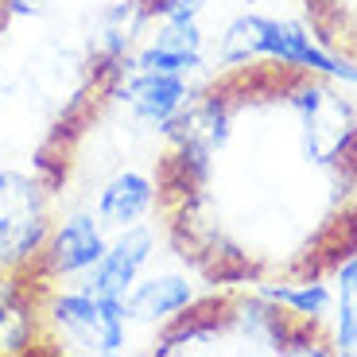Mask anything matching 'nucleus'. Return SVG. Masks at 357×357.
Returning <instances> with one entry per match:
<instances>
[{
  "label": "nucleus",
  "instance_id": "f257e3e1",
  "mask_svg": "<svg viewBox=\"0 0 357 357\" xmlns=\"http://www.w3.org/2000/svg\"><path fill=\"white\" fill-rule=\"evenodd\" d=\"M39 319H43V346L59 354L82 357H116L128 349V314L121 299L78 287H43L39 299Z\"/></svg>",
  "mask_w": 357,
  "mask_h": 357
},
{
  "label": "nucleus",
  "instance_id": "f03ea898",
  "mask_svg": "<svg viewBox=\"0 0 357 357\" xmlns=\"http://www.w3.org/2000/svg\"><path fill=\"white\" fill-rule=\"evenodd\" d=\"M51 187L39 175L0 171V272L27 276L51 233Z\"/></svg>",
  "mask_w": 357,
  "mask_h": 357
},
{
  "label": "nucleus",
  "instance_id": "7ed1b4c3",
  "mask_svg": "<svg viewBox=\"0 0 357 357\" xmlns=\"http://www.w3.org/2000/svg\"><path fill=\"white\" fill-rule=\"evenodd\" d=\"M109 245V229L93 210H70L66 218L51 222V233L43 241L36 268L27 276L36 284H74L86 280V272L101 260Z\"/></svg>",
  "mask_w": 357,
  "mask_h": 357
},
{
  "label": "nucleus",
  "instance_id": "20e7f679",
  "mask_svg": "<svg viewBox=\"0 0 357 357\" xmlns=\"http://www.w3.org/2000/svg\"><path fill=\"white\" fill-rule=\"evenodd\" d=\"M113 98L140 121V125L167 132L183 109L195 101V89L187 86L183 74H163V70H136L128 66L113 86Z\"/></svg>",
  "mask_w": 357,
  "mask_h": 357
},
{
  "label": "nucleus",
  "instance_id": "39448f33",
  "mask_svg": "<svg viewBox=\"0 0 357 357\" xmlns=\"http://www.w3.org/2000/svg\"><path fill=\"white\" fill-rule=\"evenodd\" d=\"M257 59L291 66V70H307V74H326V78H338L346 86H357V63H346V59L331 54L326 47H319L311 31L303 24H295V20L264 16Z\"/></svg>",
  "mask_w": 357,
  "mask_h": 357
},
{
  "label": "nucleus",
  "instance_id": "423d86ee",
  "mask_svg": "<svg viewBox=\"0 0 357 357\" xmlns=\"http://www.w3.org/2000/svg\"><path fill=\"white\" fill-rule=\"evenodd\" d=\"M155 257V233L148 225H128V229L109 233V245L101 252V260L86 272L82 284L89 291L105 295V299H125L128 287L148 272Z\"/></svg>",
  "mask_w": 357,
  "mask_h": 357
},
{
  "label": "nucleus",
  "instance_id": "0eeeda50",
  "mask_svg": "<svg viewBox=\"0 0 357 357\" xmlns=\"http://www.w3.org/2000/svg\"><path fill=\"white\" fill-rule=\"evenodd\" d=\"M43 284L16 272H0V357L31 354L43 346V319H39V299Z\"/></svg>",
  "mask_w": 357,
  "mask_h": 357
},
{
  "label": "nucleus",
  "instance_id": "6e6552de",
  "mask_svg": "<svg viewBox=\"0 0 357 357\" xmlns=\"http://www.w3.org/2000/svg\"><path fill=\"white\" fill-rule=\"evenodd\" d=\"M160 206V183L148 171L121 167L98 187V206L93 214L105 222L109 233L128 229V225H144Z\"/></svg>",
  "mask_w": 357,
  "mask_h": 357
},
{
  "label": "nucleus",
  "instance_id": "1a4fd4ad",
  "mask_svg": "<svg viewBox=\"0 0 357 357\" xmlns=\"http://www.w3.org/2000/svg\"><path fill=\"white\" fill-rule=\"evenodd\" d=\"M195 299H198V291L187 276H178V272H155V276H148V272H144V276L128 287V295L121 303H125L128 326L160 331V326H167L175 314L187 311Z\"/></svg>",
  "mask_w": 357,
  "mask_h": 357
},
{
  "label": "nucleus",
  "instance_id": "9d476101",
  "mask_svg": "<svg viewBox=\"0 0 357 357\" xmlns=\"http://www.w3.org/2000/svg\"><path fill=\"white\" fill-rule=\"evenodd\" d=\"M334 354H357V252L334 264Z\"/></svg>",
  "mask_w": 357,
  "mask_h": 357
},
{
  "label": "nucleus",
  "instance_id": "9b49d317",
  "mask_svg": "<svg viewBox=\"0 0 357 357\" xmlns=\"http://www.w3.org/2000/svg\"><path fill=\"white\" fill-rule=\"evenodd\" d=\"M260 295H268L272 303L287 307V314L303 322H326L334 307V287L322 280H303V284H264Z\"/></svg>",
  "mask_w": 357,
  "mask_h": 357
},
{
  "label": "nucleus",
  "instance_id": "f8f14e48",
  "mask_svg": "<svg viewBox=\"0 0 357 357\" xmlns=\"http://www.w3.org/2000/svg\"><path fill=\"white\" fill-rule=\"evenodd\" d=\"M260 27H264V16H260V12H245V16L233 20V24L222 31L218 63L222 66H249V63H257Z\"/></svg>",
  "mask_w": 357,
  "mask_h": 357
},
{
  "label": "nucleus",
  "instance_id": "ddd939ff",
  "mask_svg": "<svg viewBox=\"0 0 357 357\" xmlns=\"http://www.w3.org/2000/svg\"><path fill=\"white\" fill-rule=\"evenodd\" d=\"M128 66L136 70H163V74H195L202 66V54H187V51H171V47H160V43H140L132 54H128Z\"/></svg>",
  "mask_w": 357,
  "mask_h": 357
},
{
  "label": "nucleus",
  "instance_id": "4468645a",
  "mask_svg": "<svg viewBox=\"0 0 357 357\" xmlns=\"http://www.w3.org/2000/svg\"><path fill=\"white\" fill-rule=\"evenodd\" d=\"M43 8H47V0H0L4 20H27V16H39Z\"/></svg>",
  "mask_w": 357,
  "mask_h": 357
}]
</instances>
